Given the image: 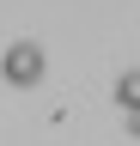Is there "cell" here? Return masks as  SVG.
I'll use <instances>...</instances> for the list:
<instances>
[{
    "label": "cell",
    "instance_id": "6da1fadb",
    "mask_svg": "<svg viewBox=\"0 0 140 146\" xmlns=\"http://www.w3.org/2000/svg\"><path fill=\"white\" fill-rule=\"evenodd\" d=\"M43 67H49V61H43V49L31 43V36H19V43L0 55V79H6V85H19V91L37 85V79H43Z\"/></svg>",
    "mask_w": 140,
    "mask_h": 146
},
{
    "label": "cell",
    "instance_id": "7a4b0ae2",
    "mask_svg": "<svg viewBox=\"0 0 140 146\" xmlns=\"http://www.w3.org/2000/svg\"><path fill=\"white\" fill-rule=\"evenodd\" d=\"M116 104L128 110V116H140V67H134V73H122V79H116Z\"/></svg>",
    "mask_w": 140,
    "mask_h": 146
}]
</instances>
